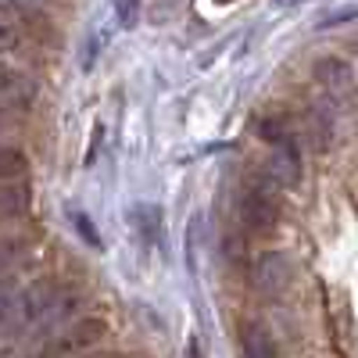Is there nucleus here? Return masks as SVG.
I'll use <instances>...</instances> for the list:
<instances>
[{
  "label": "nucleus",
  "instance_id": "5",
  "mask_svg": "<svg viewBox=\"0 0 358 358\" xmlns=\"http://www.w3.org/2000/svg\"><path fill=\"white\" fill-rule=\"evenodd\" d=\"M315 79L322 83L326 97L334 101H348L351 97V86H355V69L348 57H322L315 65Z\"/></svg>",
  "mask_w": 358,
  "mask_h": 358
},
{
  "label": "nucleus",
  "instance_id": "6",
  "mask_svg": "<svg viewBox=\"0 0 358 358\" xmlns=\"http://www.w3.org/2000/svg\"><path fill=\"white\" fill-rule=\"evenodd\" d=\"M297 176H301V158H297V147H294L287 136H276L273 158H268V183L294 187Z\"/></svg>",
  "mask_w": 358,
  "mask_h": 358
},
{
  "label": "nucleus",
  "instance_id": "7",
  "mask_svg": "<svg viewBox=\"0 0 358 358\" xmlns=\"http://www.w3.org/2000/svg\"><path fill=\"white\" fill-rule=\"evenodd\" d=\"M36 101V83L18 69H0V108H29Z\"/></svg>",
  "mask_w": 358,
  "mask_h": 358
},
{
  "label": "nucleus",
  "instance_id": "8",
  "mask_svg": "<svg viewBox=\"0 0 358 358\" xmlns=\"http://www.w3.org/2000/svg\"><path fill=\"white\" fill-rule=\"evenodd\" d=\"M241 355L244 358H276V341L265 322H244L241 326Z\"/></svg>",
  "mask_w": 358,
  "mask_h": 358
},
{
  "label": "nucleus",
  "instance_id": "9",
  "mask_svg": "<svg viewBox=\"0 0 358 358\" xmlns=\"http://www.w3.org/2000/svg\"><path fill=\"white\" fill-rule=\"evenodd\" d=\"M22 36H25V25L15 15L0 11V50H15L22 43Z\"/></svg>",
  "mask_w": 358,
  "mask_h": 358
},
{
  "label": "nucleus",
  "instance_id": "13",
  "mask_svg": "<svg viewBox=\"0 0 358 358\" xmlns=\"http://www.w3.org/2000/svg\"><path fill=\"white\" fill-rule=\"evenodd\" d=\"M18 280H11V276H4L0 280V326L8 322V315H11V308H15V301H18Z\"/></svg>",
  "mask_w": 358,
  "mask_h": 358
},
{
  "label": "nucleus",
  "instance_id": "10",
  "mask_svg": "<svg viewBox=\"0 0 358 358\" xmlns=\"http://www.w3.org/2000/svg\"><path fill=\"white\" fill-rule=\"evenodd\" d=\"M136 226H140V233H143L147 244H162L165 229H162V219H158L155 208H140V212H136Z\"/></svg>",
  "mask_w": 358,
  "mask_h": 358
},
{
  "label": "nucleus",
  "instance_id": "1",
  "mask_svg": "<svg viewBox=\"0 0 358 358\" xmlns=\"http://www.w3.org/2000/svg\"><path fill=\"white\" fill-rule=\"evenodd\" d=\"M54 294H57V283H47V280H40L33 287H22L18 290V301H15V308L8 315V322L0 326V334L11 337V341L33 337L40 330V322H43L50 301H54Z\"/></svg>",
  "mask_w": 358,
  "mask_h": 358
},
{
  "label": "nucleus",
  "instance_id": "11",
  "mask_svg": "<svg viewBox=\"0 0 358 358\" xmlns=\"http://www.w3.org/2000/svg\"><path fill=\"white\" fill-rule=\"evenodd\" d=\"M25 172V155L15 147H0V179H15Z\"/></svg>",
  "mask_w": 358,
  "mask_h": 358
},
{
  "label": "nucleus",
  "instance_id": "4",
  "mask_svg": "<svg viewBox=\"0 0 358 358\" xmlns=\"http://www.w3.org/2000/svg\"><path fill=\"white\" fill-rule=\"evenodd\" d=\"M251 283H255V290L265 294V297L283 294L287 283H290V262H287V255L265 251V255L251 265Z\"/></svg>",
  "mask_w": 358,
  "mask_h": 358
},
{
  "label": "nucleus",
  "instance_id": "15",
  "mask_svg": "<svg viewBox=\"0 0 358 358\" xmlns=\"http://www.w3.org/2000/svg\"><path fill=\"white\" fill-rule=\"evenodd\" d=\"M341 22H351V8H341V11L334 15V18H326V22H322V29H330V25H341Z\"/></svg>",
  "mask_w": 358,
  "mask_h": 358
},
{
  "label": "nucleus",
  "instance_id": "12",
  "mask_svg": "<svg viewBox=\"0 0 358 358\" xmlns=\"http://www.w3.org/2000/svg\"><path fill=\"white\" fill-rule=\"evenodd\" d=\"M25 208V194L18 187H0V219H15Z\"/></svg>",
  "mask_w": 358,
  "mask_h": 358
},
{
  "label": "nucleus",
  "instance_id": "17",
  "mask_svg": "<svg viewBox=\"0 0 358 358\" xmlns=\"http://www.w3.org/2000/svg\"><path fill=\"white\" fill-rule=\"evenodd\" d=\"M219 4H229V0H219Z\"/></svg>",
  "mask_w": 358,
  "mask_h": 358
},
{
  "label": "nucleus",
  "instance_id": "3",
  "mask_svg": "<svg viewBox=\"0 0 358 358\" xmlns=\"http://www.w3.org/2000/svg\"><path fill=\"white\" fill-rule=\"evenodd\" d=\"M273 187H276V183L258 179V183H251V187L244 190L241 212H244L248 229H255V233H268V229H276V222H280V201H276Z\"/></svg>",
  "mask_w": 358,
  "mask_h": 358
},
{
  "label": "nucleus",
  "instance_id": "2",
  "mask_svg": "<svg viewBox=\"0 0 358 358\" xmlns=\"http://www.w3.org/2000/svg\"><path fill=\"white\" fill-rule=\"evenodd\" d=\"M108 330L104 319H76L69 322L65 330L50 334L43 344H40V358H65V355H79L86 348H94Z\"/></svg>",
  "mask_w": 358,
  "mask_h": 358
},
{
  "label": "nucleus",
  "instance_id": "14",
  "mask_svg": "<svg viewBox=\"0 0 358 358\" xmlns=\"http://www.w3.org/2000/svg\"><path fill=\"white\" fill-rule=\"evenodd\" d=\"M22 255V244L18 241H0V273L4 268H11V262Z\"/></svg>",
  "mask_w": 358,
  "mask_h": 358
},
{
  "label": "nucleus",
  "instance_id": "16",
  "mask_svg": "<svg viewBox=\"0 0 358 358\" xmlns=\"http://www.w3.org/2000/svg\"><path fill=\"white\" fill-rule=\"evenodd\" d=\"M90 358H129V355H118V351H104V355H90Z\"/></svg>",
  "mask_w": 358,
  "mask_h": 358
}]
</instances>
